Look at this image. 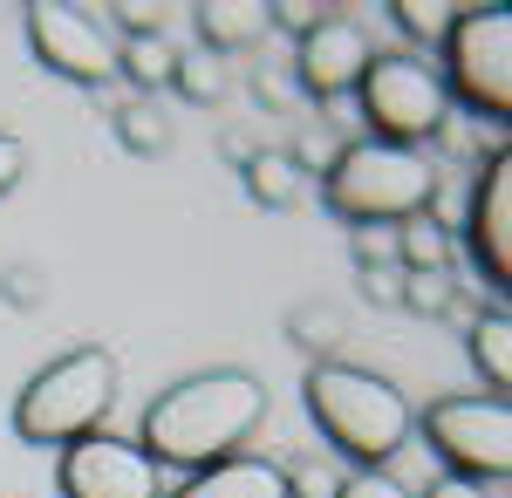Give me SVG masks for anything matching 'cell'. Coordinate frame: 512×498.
<instances>
[{"mask_svg": "<svg viewBox=\"0 0 512 498\" xmlns=\"http://www.w3.org/2000/svg\"><path fill=\"white\" fill-rule=\"evenodd\" d=\"M267 423V383L253 369H205V376H185V383L158 389L144 403V423H137V451L171 471H212L246 451V437Z\"/></svg>", "mask_w": 512, "mask_h": 498, "instance_id": "6da1fadb", "label": "cell"}, {"mask_svg": "<svg viewBox=\"0 0 512 498\" xmlns=\"http://www.w3.org/2000/svg\"><path fill=\"white\" fill-rule=\"evenodd\" d=\"M301 403H308L315 430L328 437V451L349 458L355 471H383V464L403 451V437H410V403H403V389H396L390 376H376V369H362V362H342V355L308 362Z\"/></svg>", "mask_w": 512, "mask_h": 498, "instance_id": "7a4b0ae2", "label": "cell"}, {"mask_svg": "<svg viewBox=\"0 0 512 498\" xmlns=\"http://www.w3.org/2000/svg\"><path fill=\"white\" fill-rule=\"evenodd\" d=\"M110 403H117V355L82 342L21 383V396H14V437L41 444V451L48 444L69 451L76 437H96L110 423Z\"/></svg>", "mask_w": 512, "mask_h": 498, "instance_id": "3957f363", "label": "cell"}, {"mask_svg": "<svg viewBox=\"0 0 512 498\" xmlns=\"http://www.w3.org/2000/svg\"><path fill=\"white\" fill-rule=\"evenodd\" d=\"M437 198V171L424 151H390V144H342L328 157V178H321V205L355 232H383L403 226L417 212H431Z\"/></svg>", "mask_w": 512, "mask_h": 498, "instance_id": "277c9868", "label": "cell"}, {"mask_svg": "<svg viewBox=\"0 0 512 498\" xmlns=\"http://www.w3.org/2000/svg\"><path fill=\"white\" fill-rule=\"evenodd\" d=\"M437 82H444V103H465L485 123H512V7H458L451 28L437 41Z\"/></svg>", "mask_w": 512, "mask_h": 498, "instance_id": "5b68a950", "label": "cell"}, {"mask_svg": "<svg viewBox=\"0 0 512 498\" xmlns=\"http://www.w3.org/2000/svg\"><path fill=\"white\" fill-rule=\"evenodd\" d=\"M349 96L362 103L369 144H390V151H424L451 123V103H444V82H437L431 55H410V48L369 55Z\"/></svg>", "mask_w": 512, "mask_h": 498, "instance_id": "8992f818", "label": "cell"}, {"mask_svg": "<svg viewBox=\"0 0 512 498\" xmlns=\"http://www.w3.org/2000/svg\"><path fill=\"white\" fill-rule=\"evenodd\" d=\"M417 430L444 458V478L492 485V492L512 478V410L499 396H437Z\"/></svg>", "mask_w": 512, "mask_h": 498, "instance_id": "52a82bcc", "label": "cell"}, {"mask_svg": "<svg viewBox=\"0 0 512 498\" xmlns=\"http://www.w3.org/2000/svg\"><path fill=\"white\" fill-rule=\"evenodd\" d=\"M21 28H28V48L48 76L76 82V89H103L117 82V41H110V21L96 7H76V0H28L21 7Z\"/></svg>", "mask_w": 512, "mask_h": 498, "instance_id": "ba28073f", "label": "cell"}, {"mask_svg": "<svg viewBox=\"0 0 512 498\" xmlns=\"http://www.w3.org/2000/svg\"><path fill=\"white\" fill-rule=\"evenodd\" d=\"M465 253H472L478 280L492 294H512V151L478 157V178H472V198H465Z\"/></svg>", "mask_w": 512, "mask_h": 498, "instance_id": "9c48e42d", "label": "cell"}, {"mask_svg": "<svg viewBox=\"0 0 512 498\" xmlns=\"http://www.w3.org/2000/svg\"><path fill=\"white\" fill-rule=\"evenodd\" d=\"M55 492L62 498H164V478L130 437L96 430V437H76L55 458Z\"/></svg>", "mask_w": 512, "mask_h": 498, "instance_id": "30bf717a", "label": "cell"}, {"mask_svg": "<svg viewBox=\"0 0 512 498\" xmlns=\"http://www.w3.org/2000/svg\"><path fill=\"white\" fill-rule=\"evenodd\" d=\"M369 55H376V48H369V28H362V21H349V14H321L315 28L294 41V76H301V96H315V103L349 96Z\"/></svg>", "mask_w": 512, "mask_h": 498, "instance_id": "8fae6325", "label": "cell"}, {"mask_svg": "<svg viewBox=\"0 0 512 498\" xmlns=\"http://www.w3.org/2000/svg\"><path fill=\"white\" fill-rule=\"evenodd\" d=\"M164 498H287V464L239 451V458L212 464V471H192L178 492H164Z\"/></svg>", "mask_w": 512, "mask_h": 498, "instance_id": "7c38bea8", "label": "cell"}, {"mask_svg": "<svg viewBox=\"0 0 512 498\" xmlns=\"http://www.w3.org/2000/svg\"><path fill=\"white\" fill-rule=\"evenodd\" d=\"M239 185L260 212H294L315 178L294 164V151H239Z\"/></svg>", "mask_w": 512, "mask_h": 498, "instance_id": "4fadbf2b", "label": "cell"}, {"mask_svg": "<svg viewBox=\"0 0 512 498\" xmlns=\"http://www.w3.org/2000/svg\"><path fill=\"white\" fill-rule=\"evenodd\" d=\"M465 355H472V369L485 376V396L506 403V389H512V314H506V301H492V307H478V314H472V328H465Z\"/></svg>", "mask_w": 512, "mask_h": 498, "instance_id": "5bb4252c", "label": "cell"}, {"mask_svg": "<svg viewBox=\"0 0 512 498\" xmlns=\"http://www.w3.org/2000/svg\"><path fill=\"white\" fill-rule=\"evenodd\" d=\"M198 48L205 55H226V48H246V41L267 35V0H198Z\"/></svg>", "mask_w": 512, "mask_h": 498, "instance_id": "9a60e30c", "label": "cell"}, {"mask_svg": "<svg viewBox=\"0 0 512 498\" xmlns=\"http://www.w3.org/2000/svg\"><path fill=\"white\" fill-rule=\"evenodd\" d=\"M390 260L403 273H437V267H451V232L437 226L431 212H417V219H403L390 239Z\"/></svg>", "mask_w": 512, "mask_h": 498, "instance_id": "2e32d148", "label": "cell"}, {"mask_svg": "<svg viewBox=\"0 0 512 498\" xmlns=\"http://www.w3.org/2000/svg\"><path fill=\"white\" fill-rule=\"evenodd\" d=\"M171 62H178V48H171L164 35L117 41V82H130L137 96H158L164 82H171Z\"/></svg>", "mask_w": 512, "mask_h": 498, "instance_id": "e0dca14e", "label": "cell"}, {"mask_svg": "<svg viewBox=\"0 0 512 498\" xmlns=\"http://www.w3.org/2000/svg\"><path fill=\"white\" fill-rule=\"evenodd\" d=\"M117 144L130 157H164L171 151V116L158 110V96H130L117 110Z\"/></svg>", "mask_w": 512, "mask_h": 498, "instance_id": "ac0fdd59", "label": "cell"}, {"mask_svg": "<svg viewBox=\"0 0 512 498\" xmlns=\"http://www.w3.org/2000/svg\"><path fill=\"white\" fill-rule=\"evenodd\" d=\"M164 89H178L185 103L205 110V103H219V96H226V62H219V55H205V48H192V55H178V62H171V82H164Z\"/></svg>", "mask_w": 512, "mask_h": 498, "instance_id": "d6986e66", "label": "cell"}, {"mask_svg": "<svg viewBox=\"0 0 512 498\" xmlns=\"http://www.w3.org/2000/svg\"><path fill=\"white\" fill-rule=\"evenodd\" d=\"M342 335H349V328H342V314H335V307H321V301H308V307H294V314H287V342L308 348L315 362H328V355L342 348Z\"/></svg>", "mask_w": 512, "mask_h": 498, "instance_id": "ffe728a7", "label": "cell"}, {"mask_svg": "<svg viewBox=\"0 0 512 498\" xmlns=\"http://www.w3.org/2000/svg\"><path fill=\"white\" fill-rule=\"evenodd\" d=\"M396 307H410V314H424V321H444V314L458 307V280H451V267H437V273H403Z\"/></svg>", "mask_w": 512, "mask_h": 498, "instance_id": "44dd1931", "label": "cell"}, {"mask_svg": "<svg viewBox=\"0 0 512 498\" xmlns=\"http://www.w3.org/2000/svg\"><path fill=\"white\" fill-rule=\"evenodd\" d=\"M451 14H458V7H437V0H390V21H396L410 41H431V48L444 41Z\"/></svg>", "mask_w": 512, "mask_h": 498, "instance_id": "7402d4cb", "label": "cell"}, {"mask_svg": "<svg viewBox=\"0 0 512 498\" xmlns=\"http://www.w3.org/2000/svg\"><path fill=\"white\" fill-rule=\"evenodd\" d=\"M103 21H117L123 41H144V35H164V7H144V0H117V7H103Z\"/></svg>", "mask_w": 512, "mask_h": 498, "instance_id": "603a6c76", "label": "cell"}, {"mask_svg": "<svg viewBox=\"0 0 512 498\" xmlns=\"http://www.w3.org/2000/svg\"><path fill=\"white\" fill-rule=\"evenodd\" d=\"M335 485H342V471L328 458H308L287 471V498H335Z\"/></svg>", "mask_w": 512, "mask_h": 498, "instance_id": "cb8c5ba5", "label": "cell"}, {"mask_svg": "<svg viewBox=\"0 0 512 498\" xmlns=\"http://www.w3.org/2000/svg\"><path fill=\"white\" fill-rule=\"evenodd\" d=\"M321 14H328V7H315V0H267V28H280V35H308V28H315Z\"/></svg>", "mask_w": 512, "mask_h": 498, "instance_id": "d4e9b609", "label": "cell"}, {"mask_svg": "<svg viewBox=\"0 0 512 498\" xmlns=\"http://www.w3.org/2000/svg\"><path fill=\"white\" fill-rule=\"evenodd\" d=\"M335 498H410V492L396 485L390 471H349V478L335 485Z\"/></svg>", "mask_w": 512, "mask_h": 498, "instance_id": "484cf974", "label": "cell"}, {"mask_svg": "<svg viewBox=\"0 0 512 498\" xmlns=\"http://www.w3.org/2000/svg\"><path fill=\"white\" fill-rule=\"evenodd\" d=\"M21 171H28V144H21L14 130H0V198L21 185Z\"/></svg>", "mask_w": 512, "mask_h": 498, "instance_id": "4316f807", "label": "cell"}, {"mask_svg": "<svg viewBox=\"0 0 512 498\" xmlns=\"http://www.w3.org/2000/svg\"><path fill=\"white\" fill-rule=\"evenodd\" d=\"M355 267H362V273H383V267H390V239H376V226L355 232Z\"/></svg>", "mask_w": 512, "mask_h": 498, "instance_id": "83f0119b", "label": "cell"}, {"mask_svg": "<svg viewBox=\"0 0 512 498\" xmlns=\"http://www.w3.org/2000/svg\"><path fill=\"white\" fill-rule=\"evenodd\" d=\"M35 287H41V280H35L28 267H21V273H7V301H14V307H35V301H41Z\"/></svg>", "mask_w": 512, "mask_h": 498, "instance_id": "f1b7e54d", "label": "cell"}, {"mask_svg": "<svg viewBox=\"0 0 512 498\" xmlns=\"http://www.w3.org/2000/svg\"><path fill=\"white\" fill-rule=\"evenodd\" d=\"M424 498H485V485H465V478H437Z\"/></svg>", "mask_w": 512, "mask_h": 498, "instance_id": "f546056e", "label": "cell"}, {"mask_svg": "<svg viewBox=\"0 0 512 498\" xmlns=\"http://www.w3.org/2000/svg\"><path fill=\"white\" fill-rule=\"evenodd\" d=\"M362 287H369V301H376V307H396V287H390V273H362Z\"/></svg>", "mask_w": 512, "mask_h": 498, "instance_id": "4dcf8cb0", "label": "cell"}]
</instances>
